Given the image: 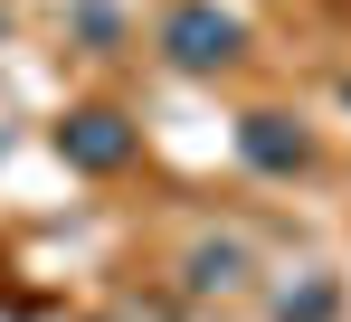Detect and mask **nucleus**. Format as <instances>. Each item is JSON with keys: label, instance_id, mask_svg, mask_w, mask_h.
Masks as SVG:
<instances>
[{"label": "nucleus", "instance_id": "obj_1", "mask_svg": "<svg viewBox=\"0 0 351 322\" xmlns=\"http://www.w3.org/2000/svg\"><path fill=\"white\" fill-rule=\"evenodd\" d=\"M237 38L247 29H237V10H219V0H180L171 19H162V57H171L180 76H219L237 57Z\"/></svg>", "mask_w": 351, "mask_h": 322}, {"label": "nucleus", "instance_id": "obj_2", "mask_svg": "<svg viewBox=\"0 0 351 322\" xmlns=\"http://www.w3.org/2000/svg\"><path fill=\"white\" fill-rule=\"evenodd\" d=\"M48 143H58L66 171H123L143 133H133L114 105H76V114H58V133H48Z\"/></svg>", "mask_w": 351, "mask_h": 322}, {"label": "nucleus", "instance_id": "obj_3", "mask_svg": "<svg viewBox=\"0 0 351 322\" xmlns=\"http://www.w3.org/2000/svg\"><path fill=\"white\" fill-rule=\"evenodd\" d=\"M237 161L266 171V180H294V171L313 161V133H304L294 114H247V123H237Z\"/></svg>", "mask_w": 351, "mask_h": 322}, {"label": "nucleus", "instance_id": "obj_4", "mask_svg": "<svg viewBox=\"0 0 351 322\" xmlns=\"http://www.w3.org/2000/svg\"><path fill=\"white\" fill-rule=\"evenodd\" d=\"M237 275H247V247H237V237H209V247L180 256V284H190V294H228Z\"/></svg>", "mask_w": 351, "mask_h": 322}, {"label": "nucleus", "instance_id": "obj_5", "mask_svg": "<svg viewBox=\"0 0 351 322\" xmlns=\"http://www.w3.org/2000/svg\"><path fill=\"white\" fill-rule=\"evenodd\" d=\"M276 322H332V284L313 275V284H294L285 304H276Z\"/></svg>", "mask_w": 351, "mask_h": 322}, {"label": "nucleus", "instance_id": "obj_6", "mask_svg": "<svg viewBox=\"0 0 351 322\" xmlns=\"http://www.w3.org/2000/svg\"><path fill=\"white\" fill-rule=\"evenodd\" d=\"M76 29H86L95 48H105V38H114V0H76Z\"/></svg>", "mask_w": 351, "mask_h": 322}, {"label": "nucleus", "instance_id": "obj_7", "mask_svg": "<svg viewBox=\"0 0 351 322\" xmlns=\"http://www.w3.org/2000/svg\"><path fill=\"white\" fill-rule=\"evenodd\" d=\"M342 105H351V86H342Z\"/></svg>", "mask_w": 351, "mask_h": 322}]
</instances>
